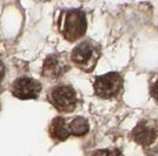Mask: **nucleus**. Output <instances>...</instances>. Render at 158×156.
Instances as JSON below:
<instances>
[{
    "instance_id": "obj_11",
    "label": "nucleus",
    "mask_w": 158,
    "mask_h": 156,
    "mask_svg": "<svg viewBox=\"0 0 158 156\" xmlns=\"http://www.w3.org/2000/svg\"><path fill=\"white\" fill-rule=\"evenodd\" d=\"M150 92H151L152 98L155 99V100L158 102V80L151 86V89H150Z\"/></svg>"
},
{
    "instance_id": "obj_1",
    "label": "nucleus",
    "mask_w": 158,
    "mask_h": 156,
    "mask_svg": "<svg viewBox=\"0 0 158 156\" xmlns=\"http://www.w3.org/2000/svg\"><path fill=\"white\" fill-rule=\"evenodd\" d=\"M85 13L80 10L66 11L64 17L59 21V31L67 41L73 42L81 38L86 32Z\"/></svg>"
},
{
    "instance_id": "obj_7",
    "label": "nucleus",
    "mask_w": 158,
    "mask_h": 156,
    "mask_svg": "<svg viewBox=\"0 0 158 156\" xmlns=\"http://www.w3.org/2000/svg\"><path fill=\"white\" fill-rule=\"evenodd\" d=\"M131 136L138 144L150 146L151 143L155 142V140L157 137V129L150 122L142 121L132 130Z\"/></svg>"
},
{
    "instance_id": "obj_10",
    "label": "nucleus",
    "mask_w": 158,
    "mask_h": 156,
    "mask_svg": "<svg viewBox=\"0 0 158 156\" xmlns=\"http://www.w3.org/2000/svg\"><path fill=\"white\" fill-rule=\"evenodd\" d=\"M92 156H122L117 149H103L97 150L92 154Z\"/></svg>"
},
{
    "instance_id": "obj_8",
    "label": "nucleus",
    "mask_w": 158,
    "mask_h": 156,
    "mask_svg": "<svg viewBox=\"0 0 158 156\" xmlns=\"http://www.w3.org/2000/svg\"><path fill=\"white\" fill-rule=\"evenodd\" d=\"M71 135L69 124L66 126L65 120L61 117H56L50 124V136L56 141H65Z\"/></svg>"
},
{
    "instance_id": "obj_5",
    "label": "nucleus",
    "mask_w": 158,
    "mask_h": 156,
    "mask_svg": "<svg viewBox=\"0 0 158 156\" xmlns=\"http://www.w3.org/2000/svg\"><path fill=\"white\" fill-rule=\"evenodd\" d=\"M11 92H12L13 96L20 99V100L37 99L41 92V85L39 81H37L34 79L23 76L14 81Z\"/></svg>"
},
{
    "instance_id": "obj_6",
    "label": "nucleus",
    "mask_w": 158,
    "mask_h": 156,
    "mask_svg": "<svg viewBox=\"0 0 158 156\" xmlns=\"http://www.w3.org/2000/svg\"><path fill=\"white\" fill-rule=\"evenodd\" d=\"M69 62L64 54H52L48 55L43 65L41 74L45 78H59L69 69Z\"/></svg>"
},
{
    "instance_id": "obj_2",
    "label": "nucleus",
    "mask_w": 158,
    "mask_h": 156,
    "mask_svg": "<svg viewBox=\"0 0 158 156\" xmlns=\"http://www.w3.org/2000/svg\"><path fill=\"white\" fill-rule=\"evenodd\" d=\"M99 48L92 41H83L77 45L71 52V61L80 69L91 72L96 67L99 59Z\"/></svg>"
},
{
    "instance_id": "obj_4",
    "label": "nucleus",
    "mask_w": 158,
    "mask_h": 156,
    "mask_svg": "<svg viewBox=\"0 0 158 156\" xmlns=\"http://www.w3.org/2000/svg\"><path fill=\"white\" fill-rule=\"evenodd\" d=\"M123 78L118 73H107L100 75L94 81V92L102 99H112L117 96L122 91Z\"/></svg>"
},
{
    "instance_id": "obj_3",
    "label": "nucleus",
    "mask_w": 158,
    "mask_h": 156,
    "mask_svg": "<svg viewBox=\"0 0 158 156\" xmlns=\"http://www.w3.org/2000/svg\"><path fill=\"white\" fill-rule=\"evenodd\" d=\"M47 99L58 111L72 113L77 106V94L70 85H58L50 89Z\"/></svg>"
},
{
    "instance_id": "obj_12",
    "label": "nucleus",
    "mask_w": 158,
    "mask_h": 156,
    "mask_svg": "<svg viewBox=\"0 0 158 156\" xmlns=\"http://www.w3.org/2000/svg\"><path fill=\"white\" fill-rule=\"evenodd\" d=\"M4 75H5V67H4V65L0 62V81L2 80Z\"/></svg>"
},
{
    "instance_id": "obj_9",
    "label": "nucleus",
    "mask_w": 158,
    "mask_h": 156,
    "mask_svg": "<svg viewBox=\"0 0 158 156\" xmlns=\"http://www.w3.org/2000/svg\"><path fill=\"white\" fill-rule=\"evenodd\" d=\"M69 129H70V133L74 136H84L85 134L89 133L90 127H89V122L86 119L77 116L69 123Z\"/></svg>"
}]
</instances>
